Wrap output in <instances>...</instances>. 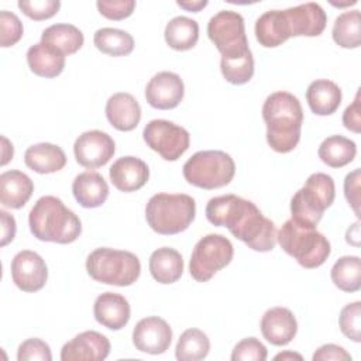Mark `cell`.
Segmentation results:
<instances>
[{
	"instance_id": "6da1fadb",
	"label": "cell",
	"mask_w": 361,
	"mask_h": 361,
	"mask_svg": "<svg viewBox=\"0 0 361 361\" xmlns=\"http://www.w3.org/2000/svg\"><path fill=\"white\" fill-rule=\"evenodd\" d=\"M206 217L213 226L227 227L237 240L254 251L267 252L276 244L274 221L267 219L251 200L235 195L212 197L206 204Z\"/></svg>"
},
{
	"instance_id": "7a4b0ae2",
	"label": "cell",
	"mask_w": 361,
	"mask_h": 361,
	"mask_svg": "<svg viewBox=\"0 0 361 361\" xmlns=\"http://www.w3.org/2000/svg\"><path fill=\"white\" fill-rule=\"evenodd\" d=\"M268 145L281 154L295 149L300 140L303 110L296 96L289 92L271 93L262 106Z\"/></svg>"
},
{
	"instance_id": "3957f363",
	"label": "cell",
	"mask_w": 361,
	"mask_h": 361,
	"mask_svg": "<svg viewBox=\"0 0 361 361\" xmlns=\"http://www.w3.org/2000/svg\"><path fill=\"white\" fill-rule=\"evenodd\" d=\"M32 235L41 241L69 244L82 233L79 217L56 196H42L28 214Z\"/></svg>"
},
{
	"instance_id": "277c9868",
	"label": "cell",
	"mask_w": 361,
	"mask_h": 361,
	"mask_svg": "<svg viewBox=\"0 0 361 361\" xmlns=\"http://www.w3.org/2000/svg\"><path fill=\"white\" fill-rule=\"evenodd\" d=\"M195 214L196 202L185 193H157L145 206L148 226L162 235L185 231L195 220Z\"/></svg>"
},
{
	"instance_id": "5b68a950",
	"label": "cell",
	"mask_w": 361,
	"mask_h": 361,
	"mask_svg": "<svg viewBox=\"0 0 361 361\" xmlns=\"http://www.w3.org/2000/svg\"><path fill=\"white\" fill-rule=\"evenodd\" d=\"M276 240L288 255L307 269L323 265L331 252L330 241L316 227L300 226L292 219L282 224Z\"/></svg>"
},
{
	"instance_id": "8992f818",
	"label": "cell",
	"mask_w": 361,
	"mask_h": 361,
	"mask_svg": "<svg viewBox=\"0 0 361 361\" xmlns=\"http://www.w3.org/2000/svg\"><path fill=\"white\" fill-rule=\"evenodd\" d=\"M86 271L96 282L130 286L140 278L141 262L130 251L100 247L87 255Z\"/></svg>"
},
{
	"instance_id": "52a82bcc",
	"label": "cell",
	"mask_w": 361,
	"mask_h": 361,
	"mask_svg": "<svg viewBox=\"0 0 361 361\" xmlns=\"http://www.w3.org/2000/svg\"><path fill=\"white\" fill-rule=\"evenodd\" d=\"M336 196L334 180L323 172L312 173L290 200L292 220L300 226L316 227Z\"/></svg>"
},
{
	"instance_id": "ba28073f",
	"label": "cell",
	"mask_w": 361,
	"mask_h": 361,
	"mask_svg": "<svg viewBox=\"0 0 361 361\" xmlns=\"http://www.w3.org/2000/svg\"><path fill=\"white\" fill-rule=\"evenodd\" d=\"M235 173L233 158L219 149L199 151L183 165V178L188 183L212 190L228 185Z\"/></svg>"
},
{
	"instance_id": "9c48e42d",
	"label": "cell",
	"mask_w": 361,
	"mask_h": 361,
	"mask_svg": "<svg viewBox=\"0 0 361 361\" xmlns=\"http://www.w3.org/2000/svg\"><path fill=\"white\" fill-rule=\"evenodd\" d=\"M207 35L221 54V59H231L251 52L245 35L244 18L240 13L221 10L207 24Z\"/></svg>"
},
{
	"instance_id": "30bf717a",
	"label": "cell",
	"mask_w": 361,
	"mask_h": 361,
	"mask_svg": "<svg viewBox=\"0 0 361 361\" xmlns=\"http://www.w3.org/2000/svg\"><path fill=\"white\" fill-rule=\"evenodd\" d=\"M234 255L231 241L221 234H207L202 237L190 255L189 271L195 281L207 282L212 276L227 267Z\"/></svg>"
},
{
	"instance_id": "8fae6325",
	"label": "cell",
	"mask_w": 361,
	"mask_h": 361,
	"mask_svg": "<svg viewBox=\"0 0 361 361\" xmlns=\"http://www.w3.org/2000/svg\"><path fill=\"white\" fill-rule=\"evenodd\" d=\"M142 138L165 161H176L186 152L190 144V135L186 128L161 118L151 120L144 127Z\"/></svg>"
},
{
	"instance_id": "7c38bea8",
	"label": "cell",
	"mask_w": 361,
	"mask_h": 361,
	"mask_svg": "<svg viewBox=\"0 0 361 361\" xmlns=\"http://www.w3.org/2000/svg\"><path fill=\"white\" fill-rule=\"evenodd\" d=\"M114 152V140L107 133L100 130L82 133L73 144L76 162L89 169H96L106 165L113 158Z\"/></svg>"
},
{
	"instance_id": "4fadbf2b",
	"label": "cell",
	"mask_w": 361,
	"mask_h": 361,
	"mask_svg": "<svg viewBox=\"0 0 361 361\" xmlns=\"http://www.w3.org/2000/svg\"><path fill=\"white\" fill-rule=\"evenodd\" d=\"M11 278L23 292L41 290L48 279V268L42 257L31 250L18 251L11 259Z\"/></svg>"
},
{
	"instance_id": "5bb4252c",
	"label": "cell",
	"mask_w": 361,
	"mask_h": 361,
	"mask_svg": "<svg viewBox=\"0 0 361 361\" xmlns=\"http://www.w3.org/2000/svg\"><path fill=\"white\" fill-rule=\"evenodd\" d=\"M172 341V329L166 320L158 316H149L141 319L133 330L134 347L147 354L165 353Z\"/></svg>"
},
{
	"instance_id": "9a60e30c",
	"label": "cell",
	"mask_w": 361,
	"mask_h": 361,
	"mask_svg": "<svg viewBox=\"0 0 361 361\" xmlns=\"http://www.w3.org/2000/svg\"><path fill=\"white\" fill-rule=\"evenodd\" d=\"M185 86L179 75L173 72H158L145 87L147 103L158 110L175 109L183 99Z\"/></svg>"
},
{
	"instance_id": "2e32d148",
	"label": "cell",
	"mask_w": 361,
	"mask_h": 361,
	"mask_svg": "<svg viewBox=\"0 0 361 361\" xmlns=\"http://www.w3.org/2000/svg\"><path fill=\"white\" fill-rule=\"evenodd\" d=\"M110 353L109 338L94 330H86L65 343L61 350L62 361H102Z\"/></svg>"
},
{
	"instance_id": "e0dca14e",
	"label": "cell",
	"mask_w": 361,
	"mask_h": 361,
	"mask_svg": "<svg viewBox=\"0 0 361 361\" xmlns=\"http://www.w3.org/2000/svg\"><path fill=\"white\" fill-rule=\"evenodd\" d=\"M290 37H317L327 24V16L320 4L303 3L283 10Z\"/></svg>"
},
{
	"instance_id": "ac0fdd59",
	"label": "cell",
	"mask_w": 361,
	"mask_h": 361,
	"mask_svg": "<svg viewBox=\"0 0 361 361\" xmlns=\"http://www.w3.org/2000/svg\"><path fill=\"white\" fill-rule=\"evenodd\" d=\"M264 338L274 345L289 344L298 331V322L293 313L282 306L268 309L259 322Z\"/></svg>"
},
{
	"instance_id": "d6986e66",
	"label": "cell",
	"mask_w": 361,
	"mask_h": 361,
	"mask_svg": "<svg viewBox=\"0 0 361 361\" xmlns=\"http://www.w3.org/2000/svg\"><path fill=\"white\" fill-rule=\"evenodd\" d=\"M113 186L121 192H135L141 189L149 178L148 165L137 157H121L109 171Z\"/></svg>"
},
{
	"instance_id": "ffe728a7",
	"label": "cell",
	"mask_w": 361,
	"mask_h": 361,
	"mask_svg": "<svg viewBox=\"0 0 361 361\" xmlns=\"http://www.w3.org/2000/svg\"><path fill=\"white\" fill-rule=\"evenodd\" d=\"M93 314L96 322L102 326L110 330H120L128 323L131 309L128 300L123 295L104 292L96 298Z\"/></svg>"
},
{
	"instance_id": "44dd1931",
	"label": "cell",
	"mask_w": 361,
	"mask_h": 361,
	"mask_svg": "<svg viewBox=\"0 0 361 361\" xmlns=\"http://www.w3.org/2000/svg\"><path fill=\"white\" fill-rule=\"evenodd\" d=\"M106 117L116 130L131 131L141 120L140 103L130 93H114L106 102Z\"/></svg>"
},
{
	"instance_id": "7402d4cb",
	"label": "cell",
	"mask_w": 361,
	"mask_h": 361,
	"mask_svg": "<svg viewBox=\"0 0 361 361\" xmlns=\"http://www.w3.org/2000/svg\"><path fill=\"white\" fill-rule=\"evenodd\" d=\"M27 63L37 76L56 78L65 68V54L54 45L39 41L28 48Z\"/></svg>"
},
{
	"instance_id": "603a6c76",
	"label": "cell",
	"mask_w": 361,
	"mask_h": 361,
	"mask_svg": "<svg viewBox=\"0 0 361 361\" xmlns=\"http://www.w3.org/2000/svg\"><path fill=\"white\" fill-rule=\"evenodd\" d=\"M72 192L82 207L93 209L106 202L109 196V185L99 172L86 171L73 179Z\"/></svg>"
},
{
	"instance_id": "cb8c5ba5",
	"label": "cell",
	"mask_w": 361,
	"mask_h": 361,
	"mask_svg": "<svg viewBox=\"0 0 361 361\" xmlns=\"http://www.w3.org/2000/svg\"><path fill=\"white\" fill-rule=\"evenodd\" d=\"M34 183L28 175L11 169L0 175V202L10 209H21L31 197Z\"/></svg>"
},
{
	"instance_id": "d4e9b609",
	"label": "cell",
	"mask_w": 361,
	"mask_h": 361,
	"mask_svg": "<svg viewBox=\"0 0 361 361\" xmlns=\"http://www.w3.org/2000/svg\"><path fill=\"white\" fill-rule=\"evenodd\" d=\"M257 41L265 48H275L290 38L283 10H269L255 21Z\"/></svg>"
},
{
	"instance_id": "484cf974",
	"label": "cell",
	"mask_w": 361,
	"mask_h": 361,
	"mask_svg": "<svg viewBox=\"0 0 361 361\" xmlns=\"http://www.w3.org/2000/svg\"><path fill=\"white\" fill-rule=\"evenodd\" d=\"M24 162L37 173H54L66 165V155L55 144L39 142L25 149Z\"/></svg>"
},
{
	"instance_id": "4316f807",
	"label": "cell",
	"mask_w": 361,
	"mask_h": 361,
	"mask_svg": "<svg viewBox=\"0 0 361 361\" xmlns=\"http://www.w3.org/2000/svg\"><path fill=\"white\" fill-rule=\"evenodd\" d=\"M148 268L157 282L162 285H169L176 282L182 276L183 258L175 248L161 247L151 254Z\"/></svg>"
},
{
	"instance_id": "83f0119b",
	"label": "cell",
	"mask_w": 361,
	"mask_h": 361,
	"mask_svg": "<svg viewBox=\"0 0 361 361\" xmlns=\"http://www.w3.org/2000/svg\"><path fill=\"white\" fill-rule=\"evenodd\" d=\"M306 100L314 114L330 116L341 103V89L333 80L316 79L307 86Z\"/></svg>"
},
{
	"instance_id": "f1b7e54d",
	"label": "cell",
	"mask_w": 361,
	"mask_h": 361,
	"mask_svg": "<svg viewBox=\"0 0 361 361\" xmlns=\"http://www.w3.org/2000/svg\"><path fill=\"white\" fill-rule=\"evenodd\" d=\"M164 37L175 51L192 49L199 39V24L186 16H176L166 24Z\"/></svg>"
},
{
	"instance_id": "f546056e",
	"label": "cell",
	"mask_w": 361,
	"mask_h": 361,
	"mask_svg": "<svg viewBox=\"0 0 361 361\" xmlns=\"http://www.w3.org/2000/svg\"><path fill=\"white\" fill-rule=\"evenodd\" d=\"M319 158L327 166L343 168L353 162L357 154V145L353 140L343 135H330L320 144L317 149Z\"/></svg>"
},
{
	"instance_id": "4dcf8cb0",
	"label": "cell",
	"mask_w": 361,
	"mask_h": 361,
	"mask_svg": "<svg viewBox=\"0 0 361 361\" xmlns=\"http://www.w3.org/2000/svg\"><path fill=\"white\" fill-rule=\"evenodd\" d=\"M41 41L54 45L65 55H72L82 48L85 37L78 27L66 23H58L42 31Z\"/></svg>"
},
{
	"instance_id": "1f68e13d",
	"label": "cell",
	"mask_w": 361,
	"mask_h": 361,
	"mask_svg": "<svg viewBox=\"0 0 361 361\" xmlns=\"http://www.w3.org/2000/svg\"><path fill=\"white\" fill-rule=\"evenodd\" d=\"M94 47L110 56H126L134 49V38L124 30L99 28L93 35Z\"/></svg>"
},
{
	"instance_id": "d6a6232c",
	"label": "cell",
	"mask_w": 361,
	"mask_h": 361,
	"mask_svg": "<svg viewBox=\"0 0 361 361\" xmlns=\"http://www.w3.org/2000/svg\"><path fill=\"white\" fill-rule=\"evenodd\" d=\"M330 276L333 283L343 292H357L361 288V261L357 255H344L338 258Z\"/></svg>"
},
{
	"instance_id": "836d02e7",
	"label": "cell",
	"mask_w": 361,
	"mask_h": 361,
	"mask_svg": "<svg viewBox=\"0 0 361 361\" xmlns=\"http://www.w3.org/2000/svg\"><path fill=\"white\" fill-rule=\"evenodd\" d=\"M331 37L341 48H358L361 44L360 10H348L341 13L334 20Z\"/></svg>"
},
{
	"instance_id": "e575fe53",
	"label": "cell",
	"mask_w": 361,
	"mask_h": 361,
	"mask_svg": "<svg viewBox=\"0 0 361 361\" xmlns=\"http://www.w3.org/2000/svg\"><path fill=\"white\" fill-rule=\"evenodd\" d=\"M210 351V340L199 329L185 330L175 347V357L179 361H200Z\"/></svg>"
},
{
	"instance_id": "d590c367",
	"label": "cell",
	"mask_w": 361,
	"mask_h": 361,
	"mask_svg": "<svg viewBox=\"0 0 361 361\" xmlns=\"http://www.w3.org/2000/svg\"><path fill=\"white\" fill-rule=\"evenodd\" d=\"M220 69L224 79L231 85H244L250 82L254 75L252 52H248L238 58L221 59Z\"/></svg>"
},
{
	"instance_id": "8d00e7d4",
	"label": "cell",
	"mask_w": 361,
	"mask_h": 361,
	"mask_svg": "<svg viewBox=\"0 0 361 361\" xmlns=\"http://www.w3.org/2000/svg\"><path fill=\"white\" fill-rule=\"evenodd\" d=\"M341 333L350 340L361 341V302H353L345 305L338 317Z\"/></svg>"
},
{
	"instance_id": "74e56055",
	"label": "cell",
	"mask_w": 361,
	"mask_h": 361,
	"mask_svg": "<svg viewBox=\"0 0 361 361\" xmlns=\"http://www.w3.org/2000/svg\"><path fill=\"white\" fill-rule=\"evenodd\" d=\"M24 34L20 18L7 10L0 11V45L3 48L16 45Z\"/></svg>"
},
{
	"instance_id": "f35d334b",
	"label": "cell",
	"mask_w": 361,
	"mask_h": 361,
	"mask_svg": "<svg viewBox=\"0 0 361 361\" xmlns=\"http://www.w3.org/2000/svg\"><path fill=\"white\" fill-rule=\"evenodd\" d=\"M17 6L28 18L41 21V20H48L54 17L61 7V1L59 0H34V1L20 0Z\"/></svg>"
},
{
	"instance_id": "ab89813d",
	"label": "cell",
	"mask_w": 361,
	"mask_h": 361,
	"mask_svg": "<svg viewBox=\"0 0 361 361\" xmlns=\"http://www.w3.org/2000/svg\"><path fill=\"white\" fill-rule=\"evenodd\" d=\"M267 347L255 337L243 338L235 344L231 353L233 361H265Z\"/></svg>"
},
{
	"instance_id": "60d3db41",
	"label": "cell",
	"mask_w": 361,
	"mask_h": 361,
	"mask_svg": "<svg viewBox=\"0 0 361 361\" xmlns=\"http://www.w3.org/2000/svg\"><path fill=\"white\" fill-rule=\"evenodd\" d=\"M18 361H51L52 354L49 345L41 338H28L18 345Z\"/></svg>"
},
{
	"instance_id": "b9f144b4",
	"label": "cell",
	"mask_w": 361,
	"mask_h": 361,
	"mask_svg": "<svg viewBox=\"0 0 361 361\" xmlns=\"http://www.w3.org/2000/svg\"><path fill=\"white\" fill-rule=\"evenodd\" d=\"M97 10L102 16H104L109 20H124L130 17L135 8L134 0H99L96 3Z\"/></svg>"
},
{
	"instance_id": "7bdbcfd3",
	"label": "cell",
	"mask_w": 361,
	"mask_h": 361,
	"mask_svg": "<svg viewBox=\"0 0 361 361\" xmlns=\"http://www.w3.org/2000/svg\"><path fill=\"white\" fill-rule=\"evenodd\" d=\"M344 195L355 214L358 216L360 210V169H354L344 179Z\"/></svg>"
},
{
	"instance_id": "ee69618b",
	"label": "cell",
	"mask_w": 361,
	"mask_h": 361,
	"mask_svg": "<svg viewBox=\"0 0 361 361\" xmlns=\"http://www.w3.org/2000/svg\"><path fill=\"white\" fill-rule=\"evenodd\" d=\"M313 361H351V355L337 344H324L313 354Z\"/></svg>"
},
{
	"instance_id": "f6af8a7d",
	"label": "cell",
	"mask_w": 361,
	"mask_h": 361,
	"mask_svg": "<svg viewBox=\"0 0 361 361\" xmlns=\"http://www.w3.org/2000/svg\"><path fill=\"white\" fill-rule=\"evenodd\" d=\"M343 124L347 130L353 133L361 131V102H360V90L355 94L354 102L344 110L343 113Z\"/></svg>"
},
{
	"instance_id": "bcb514c9",
	"label": "cell",
	"mask_w": 361,
	"mask_h": 361,
	"mask_svg": "<svg viewBox=\"0 0 361 361\" xmlns=\"http://www.w3.org/2000/svg\"><path fill=\"white\" fill-rule=\"evenodd\" d=\"M0 220H1V241H0V245L4 247L10 241H13V238L16 235V220L6 210H0Z\"/></svg>"
},
{
	"instance_id": "7dc6e473",
	"label": "cell",
	"mask_w": 361,
	"mask_h": 361,
	"mask_svg": "<svg viewBox=\"0 0 361 361\" xmlns=\"http://www.w3.org/2000/svg\"><path fill=\"white\" fill-rule=\"evenodd\" d=\"M1 166H4L11 158H13V154H14V149H13V144H10V141L3 135L1 137Z\"/></svg>"
},
{
	"instance_id": "c3c4849f",
	"label": "cell",
	"mask_w": 361,
	"mask_h": 361,
	"mask_svg": "<svg viewBox=\"0 0 361 361\" xmlns=\"http://www.w3.org/2000/svg\"><path fill=\"white\" fill-rule=\"evenodd\" d=\"M358 238H360V223L355 221L353 226L348 227V230L345 233V240H347L348 244H353V245L358 247L360 245Z\"/></svg>"
},
{
	"instance_id": "681fc988",
	"label": "cell",
	"mask_w": 361,
	"mask_h": 361,
	"mask_svg": "<svg viewBox=\"0 0 361 361\" xmlns=\"http://www.w3.org/2000/svg\"><path fill=\"white\" fill-rule=\"evenodd\" d=\"M176 4L188 11H193V13H197L199 10L204 8L207 6V1L206 0H196V1H176Z\"/></svg>"
},
{
	"instance_id": "f907efd6",
	"label": "cell",
	"mask_w": 361,
	"mask_h": 361,
	"mask_svg": "<svg viewBox=\"0 0 361 361\" xmlns=\"http://www.w3.org/2000/svg\"><path fill=\"white\" fill-rule=\"evenodd\" d=\"M293 358L302 360V355L298 353H292V351H285V353L275 355V360H293Z\"/></svg>"
}]
</instances>
